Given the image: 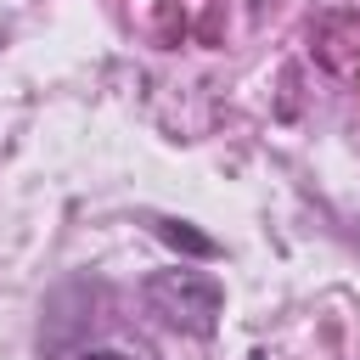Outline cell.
Returning a JSON list of instances; mask_svg holds the SVG:
<instances>
[{"label":"cell","instance_id":"3","mask_svg":"<svg viewBox=\"0 0 360 360\" xmlns=\"http://www.w3.org/2000/svg\"><path fill=\"white\" fill-rule=\"evenodd\" d=\"M73 360H129V354H118V349H84V354H73Z\"/></svg>","mask_w":360,"mask_h":360},{"label":"cell","instance_id":"1","mask_svg":"<svg viewBox=\"0 0 360 360\" xmlns=\"http://www.w3.org/2000/svg\"><path fill=\"white\" fill-rule=\"evenodd\" d=\"M141 304L158 326L169 332H186V338H214L219 332V315H225V287L219 276L208 270H191L186 259L169 264V270H152L141 281Z\"/></svg>","mask_w":360,"mask_h":360},{"label":"cell","instance_id":"2","mask_svg":"<svg viewBox=\"0 0 360 360\" xmlns=\"http://www.w3.org/2000/svg\"><path fill=\"white\" fill-rule=\"evenodd\" d=\"M152 236H158L163 248H174L186 264H191V259H197V264H214V259L225 253V248H219L208 231H197L191 219H169V214H163V219H152Z\"/></svg>","mask_w":360,"mask_h":360},{"label":"cell","instance_id":"4","mask_svg":"<svg viewBox=\"0 0 360 360\" xmlns=\"http://www.w3.org/2000/svg\"><path fill=\"white\" fill-rule=\"evenodd\" d=\"M248 360H270V354H264V349H248Z\"/></svg>","mask_w":360,"mask_h":360}]
</instances>
